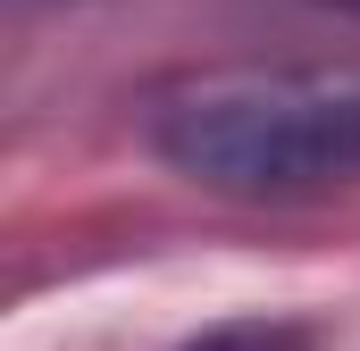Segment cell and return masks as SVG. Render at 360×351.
Listing matches in <instances>:
<instances>
[{
    "label": "cell",
    "mask_w": 360,
    "mask_h": 351,
    "mask_svg": "<svg viewBox=\"0 0 360 351\" xmlns=\"http://www.w3.org/2000/svg\"><path fill=\"white\" fill-rule=\"evenodd\" d=\"M143 143L226 201L360 184V67H184L143 92Z\"/></svg>",
    "instance_id": "6da1fadb"
},
{
    "label": "cell",
    "mask_w": 360,
    "mask_h": 351,
    "mask_svg": "<svg viewBox=\"0 0 360 351\" xmlns=\"http://www.w3.org/2000/svg\"><path fill=\"white\" fill-rule=\"evenodd\" d=\"M184 351H310V335L285 326V318H235V326H210L201 343H184Z\"/></svg>",
    "instance_id": "7a4b0ae2"
},
{
    "label": "cell",
    "mask_w": 360,
    "mask_h": 351,
    "mask_svg": "<svg viewBox=\"0 0 360 351\" xmlns=\"http://www.w3.org/2000/svg\"><path fill=\"white\" fill-rule=\"evenodd\" d=\"M327 8H352V17H360V0H327Z\"/></svg>",
    "instance_id": "3957f363"
}]
</instances>
